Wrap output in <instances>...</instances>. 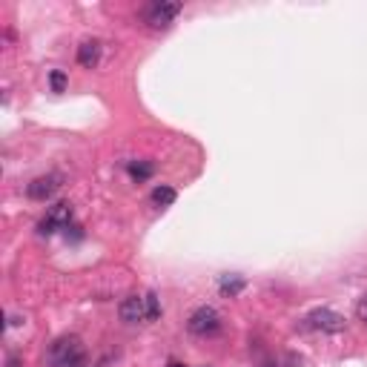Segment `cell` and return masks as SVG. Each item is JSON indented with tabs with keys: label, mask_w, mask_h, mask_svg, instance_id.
Returning <instances> with one entry per match:
<instances>
[{
	"label": "cell",
	"mask_w": 367,
	"mask_h": 367,
	"mask_svg": "<svg viewBox=\"0 0 367 367\" xmlns=\"http://www.w3.org/2000/svg\"><path fill=\"white\" fill-rule=\"evenodd\" d=\"M218 290H221L224 296H238L241 290H244V279L241 276H221Z\"/></svg>",
	"instance_id": "obj_8"
},
{
	"label": "cell",
	"mask_w": 367,
	"mask_h": 367,
	"mask_svg": "<svg viewBox=\"0 0 367 367\" xmlns=\"http://www.w3.org/2000/svg\"><path fill=\"white\" fill-rule=\"evenodd\" d=\"M101 61V44L98 41H84L78 46V64L86 66V69H95Z\"/></svg>",
	"instance_id": "obj_7"
},
{
	"label": "cell",
	"mask_w": 367,
	"mask_h": 367,
	"mask_svg": "<svg viewBox=\"0 0 367 367\" xmlns=\"http://www.w3.org/2000/svg\"><path fill=\"white\" fill-rule=\"evenodd\" d=\"M49 84H52L55 92H64V89H66V75H64V72H52V75H49Z\"/></svg>",
	"instance_id": "obj_12"
},
{
	"label": "cell",
	"mask_w": 367,
	"mask_h": 367,
	"mask_svg": "<svg viewBox=\"0 0 367 367\" xmlns=\"http://www.w3.org/2000/svg\"><path fill=\"white\" fill-rule=\"evenodd\" d=\"M89 356L78 336H61L49 347V364L52 367H86Z\"/></svg>",
	"instance_id": "obj_1"
},
{
	"label": "cell",
	"mask_w": 367,
	"mask_h": 367,
	"mask_svg": "<svg viewBox=\"0 0 367 367\" xmlns=\"http://www.w3.org/2000/svg\"><path fill=\"white\" fill-rule=\"evenodd\" d=\"M307 321H310V327H316V330H321V333H341L344 330V316H339L336 310H327V307L313 310L310 316H307Z\"/></svg>",
	"instance_id": "obj_3"
},
{
	"label": "cell",
	"mask_w": 367,
	"mask_h": 367,
	"mask_svg": "<svg viewBox=\"0 0 367 367\" xmlns=\"http://www.w3.org/2000/svg\"><path fill=\"white\" fill-rule=\"evenodd\" d=\"M181 12V3H152L147 9V23L156 26V29H164L172 23V17Z\"/></svg>",
	"instance_id": "obj_4"
},
{
	"label": "cell",
	"mask_w": 367,
	"mask_h": 367,
	"mask_svg": "<svg viewBox=\"0 0 367 367\" xmlns=\"http://www.w3.org/2000/svg\"><path fill=\"white\" fill-rule=\"evenodd\" d=\"M187 327H189V333H196V336H209V333H216L221 327V319H218V313L212 310V307H198V310L189 316Z\"/></svg>",
	"instance_id": "obj_2"
},
{
	"label": "cell",
	"mask_w": 367,
	"mask_h": 367,
	"mask_svg": "<svg viewBox=\"0 0 367 367\" xmlns=\"http://www.w3.org/2000/svg\"><path fill=\"white\" fill-rule=\"evenodd\" d=\"M169 367H184V364H178V361H169Z\"/></svg>",
	"instance_id": "obj_15"
},
{
	"label": "cell",
	"mask_w": 367,
	"mask_h": 367,
	"mask_svg": "<svg viewBox=\"0 0 367 367\" xmlns=\"http://www.w3.org/2000/svg\"><path fill=\"white\" fill-rule=\"evenodd\" d=\"M129 172H132V178L144 181V178L152 176V167H149V164H129Z\"/></svg>",
	"instance_id": "obj_11"
},
{
	"label": "cell",
	"mask_w": 367,
	"mask_h": 367,
	"mask_svg": "<svg viewBox=\"0 0 367 367\" xmlns=\"http://www.w3.org/2000/svg\"><path fill=\"white\" fill-rule=\"evenodd\" d=\"M57 187H61V176H41L26 187V196L32 201H46L57 192Z\"/></svg>",
	"instance_id": "obj_5"
},
{
	"label": "cell",
	"mask_w": 367,
	"mask_h": 367,
	"mask_svg": "<svg viewBox=\"0 0 367 367\" xmlns=\"http://www.w3.org/2000/svg\"><path fill=\"white\" fill-rule=\"evenodd\" d=\"M6 364H9V367H21V359H17V356H9Z\"/></svg>",
	"instance_id": "obj_14"
},
{
	"label": "cell",
	"mask_w": 367,
	"mask_h": 367,
	"mask_svg": "<svg viewBox=\"0 0 367 367\" xmlns=\"http://www.w3.org/2000/svg\"><path fill=\"white\" fill-rule=\"evenodd\" d=\"M356 313H359L361 321H367V296H361V301H359V307H356Z\"/></svg>",
	"instance_id": "obj_13"
},
{
	"label": "cell",
	"mask_w": 367,
	"mask_h": 367,
	"mask_svg": "<svg viewBox=\"0 0 367 367\" xmlns=\"http://www.w3.org/2000/svg\"><path fill=\"white\" fill-rule=\"evenodd\" d=\"M144 304H147V319H149V321H156V319L161 316L158 296H156V293H147V296H144Z\"/></svg>",
	"instance_id": "obj_10"
},
{
	"label": "cell",
	"mask_w": 367,
	"mask_h": 367,
	"mask_svg": "<svg viewBox=\"0 0 367 367\" xmlns=\"http://www.w3.org/2000/svg\"><path fill=\"white\" fill-rule=\"evenodd\" d=\"M152 201H156L158 207L176 204V189H172V187H156V189H152Z\"/></svg>",
	"instance_id": "obj_9"
},
{
	"label": "cell",
	"mask_w": 367,
	"mask_h": 367,
	"mask_svg": "<svg viewBox=\"0 0 367 367\" xmlns=\"http://www.w3.org/2000/svg\"><path fill=\"white\" fill-rule=\"evenodd\" d=\"M118 316H121L124 321H129V324L144 321V319H147V304H144V296H129V299H124V301H121V307H118Z\"/></svg>",
	"instance_id": "obj_6"
}]
</instances>
